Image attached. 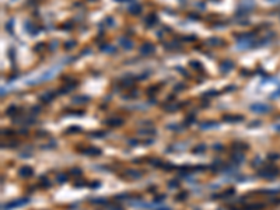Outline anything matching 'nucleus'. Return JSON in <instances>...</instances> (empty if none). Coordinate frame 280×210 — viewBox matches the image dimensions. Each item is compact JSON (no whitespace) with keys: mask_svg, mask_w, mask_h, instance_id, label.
Returning a JSON list of instances; mask_svg holds the SVG:
<instances>
[{"mask_svg":"<svg viewBox=\"0 0 280 210\" xmlns=\"http://www.w3.org/2000/svg\"><path fill=\"white\" fill-rule=\"evenodd\" d=\"M272 3H280V0H269Z\"/></svg>","mask_w":280,"mask_h":210,"instance_id":"nucleus-1","label":"nucleus"}]
</instances>
